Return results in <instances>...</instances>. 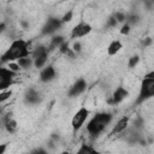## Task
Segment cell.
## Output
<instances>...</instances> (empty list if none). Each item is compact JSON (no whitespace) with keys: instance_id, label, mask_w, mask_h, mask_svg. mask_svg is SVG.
<instances>
[{"instance_id":"15","label":"cell","mask_w":154,"mask_h":154,"mask_svg":"<svg viewBox=\"0 0 154 154\" xmlns=\"http://www.w3.org/2000/svg\"><path fill=\"white\" fill-rule=\"evenodd\" d=\"M75 154H100L99 150H96L91 144L88 143H82L79 146V148L76 150Z\"/></svg>"},{"instance_id":"11","label":"cell","mask_w":154,"mask_h":154,"mask_svg":"<svg viewBox=\"0 0 154 154\" xmlns=\"http://www.w3.org/2000/svg\"><path fill=\"white\" fill-rule=\"evenodd\" d=\"M129 122H130V119H129V117H122L114 125H113V128H112V130H111V135H118V134H122V132H124L126 129H128V126H129Z\"/></svg>"},{"instance_id":"26","label":"cell","mask_w":154,"mask_h":154,"mask_svg":"<svg viewBox=\"0 0 154 154\" xmlns=\"http://www.w3.org/2000/svg\"><path fill=\"white\" fill-rule=\"evenodd\" d=\"M72 51H73L76 54L81 53V51H82V45H81V42H78V41L73 42V45H72Z\"/></svg>"},{"instance_id":"18","label":"cell","mask_w":154,"mask_h":154,"mask_svg":"<svg viewBox=\"0 0 154 154\" xmlns=\"http://www.w3.org/2000/svg\"><path fill=\"white\" fill-rule=\"evenodd\" d=\"M47 60H48V55H43V57L36 58V59H34V66L36 69H38V70H42V67L46 65Z\"/></svg>"},{"instance_id":"30","label":"cell","mask_w":154,"mask_h":154,"mask_svg":"<svg viewBox=\"0 0 154 154\" xmlns=\"http://www.w3.org/2000/svg\"><path fill=\"white\" fill-rule=\"evenodd\" d=\"M6 148H7V144H5V143L0 144V154H5V150H6Z\"/></svg>"},{"instance_id":"8","label":"cell","mask_w":154,"mask_h":154,"mask_svg":"<svg viewBox=\"0 0 154 154\" xmlns=\"http://www.w3.org/2000/svg\"><path fill=\"white\" fill-rule=\"evenodd\" d=\"M128 96H129V90H128L126 88H124L123 85H119V87L116 88V90L113 91L112 96L107 100V103H108V105H113V106L119 105V103H122Z\"/></svg>"},{"instance_id":"32","label":"cell","mask_w":154,"mask_h":154,"mask_svg":"<svg viewBox=\"0 0 154 154\" xmlns=\"http://www.w3.org/2000/svg\"><path fill=\"white\" fill-rule=\"evenodd\" d=\"M60 154H70V152H69V150H64V152H61Z\"/></svg>"},{"instance_id":"5","label":"cell","mask_w":154,"mask_h":154,"mask_svg":"<svg viewBox=\"0 0 154 154\" xmlns=\"http://www.w3.org/2000/svg\"><path fill=\"white\" fill-rule=\"evenodd\" d=\"M18 73L11 71L7 66L0 67V90H8L10 87L13 84V79Z\"/></svg>"},{"instance_id":"19","label":"cell","mask_w":154,"mask_h":154,"mask_svg":"<svg viewBox=\"0 0 154 154\" xmlns=\"http://www.w3.org/2000/svg\"><path fill=\"white\" fill-rule=\"evenodd\" d=\"M138 63H140V57H138L137 54H134V55H131V57L129 58V60H128V67H129V69H135V67L138 65Z\"/></svg>"},{"instance_id":"13","label":"cell","mask_w":154,"mask_h":154,"mask_svg":"<svg viewBox=\"0 0 154 154\" xmlns=\"http://www.w3.org/2000/svg\"><path fill=\"white\" fill-rule=\"evenodd\" d=\"M2 122H4V128L6 129V131H7L8 134H14V132L17 131V129H18V124H17V122L11 117L10 113L6 114V116L4 117Z\"/></svg>"},{"instance_id":"1","label":"cell","mask_w":154,"mask_h":154,"mask_svg":"<svg viewBox=\"0 0 154 154\" xmlns=\"http://www.w3.org/2000/svg\"><path fill=\"white\" fill-rule=\"evenodd\" d=\"M30 55H31L30 42L23 38H16L11 42L8 48L1 54V64L17 61L22 58H26Z\"/></svg>"},{"instance_id":"22","label":"cell","mask_w":154,"mask_h":154,"mask_svg":"<svg viewBox=\"0 0 154 154\" xmlns=\"http://www.w3.org/2000/svg\"><path fill=\"white\" fill-rule=\"evenodd\" d=\"M113 17L116 18V20H117L118 23H123V22L126 20V14L123 13V12H120V11H117V12L113 14Z\"/></svg>"},{"instance_id":"10","label":"cell","mask_w":154,"mask_h":154,"mask_svg":"<svg viewBox=\"0 0 154 154\" xmlns=\"http://www.w3.org/2000/svg\"><path fill=\"white\" fill-rule=\"evenodd\" d=\"M55 76H57V71H55L54 66H53V65H48V66L43 67V69L40 71L38 78H40L41 82L48 83V82L53 81V79L55 78Z\"/></svg>"},{"instance_id":"21","label":"cell","mask_w":154,"mask_h":154,"mask_svg":"<svg viewBox=\"0 0 154 154\" xmlns=\"http://www.w3.org/2000/svg\"><path fill=\"white\" fill-rule=\"evenodd\" d=\"M12 94H13V93H12V90H10V89L1 91V93H0V102L4 103L6 100H8V99L12 96Z\"/></svg>"},{"instance_id":"31","label":"cell","mask_w":154,"mask_h":154,"mask_svg":"<svg viewBox=\"0 0 154 154\" xmlns=\"http://www.w3.org/2000/svg\"><path fill=\"white\" fill-rule=\"evenodd\" d=\"M6 24H5V22H1V24H0V32H4L6 29Z\"/></svg>"},{"instance_id":"7","label":"cell","mask_w":154,"mask_h":154,"mask_svg":"<svg viewBox=\"0 0 154 154\" xmlns=\"http://www.w3.org/2000/svg\"><path fill=\"white\" fill-rule=\"evenodd\" d=\"M63 23H61V19L60 18H57V17H49L45 25L42 26V30H41V34L42 35H52L54 34L57 30H59L61 28Z\"/></svg>"},{"instance_id":"29","label":"cell","mask_w":154,"mask_h":154,"mask_svg":"<svg viewBox=\"0 0 154 154\" xmlns=\"http://www.w3.org/2000/svg\"><path fill=\"white\" fill-rule=\"evenodd\" d=\"M152 42H153V40H152L150 37H146V38L142 41V45H143L144 47H148V46L152 45Z\"/></svg>"},{"instance_id":"6","label":"cell","mask_w":154,"mask_h":154,"mask_svg":"<svg viewBox=\"0 0 154 154\" xmlns=\"http://www.w3.org/2000/svg\"><path fill=\"white\" fill-rule=\"evenodd\" d=\"M93 30L91 25L87 22H79L78 24H76L72 29H71V32H70V38L72 40H77V38H81V37H84L87 36L88 34H90Z\"/></svg>"},{"instance_id":"16","label":"cell","mask_w":154,"mask_h":154,"mask_svg":"<svg viewBox=\"0 0 154 154\" xmlns=\"http://www.w3.org/2000/svg\"><path fill=\"white\" fill-rule=\"evenodd\" d=\"M64 42H65V38H64L63 36H60V35L53 36V37L51 38V41H49V43H48L47 47H48L49 51H53V49H55V48H59Z\"/></svg>"},{"instance_id":"9","label":"cell","mask_w":154,"mask_h":154,"mask_svg":"<svg viewBox=\"0 0 154 154\" xmlns=\"http://www.w3.org/2000/svg\"><path fill=\"white\" fill-rule=\"evenodd\" d=\"M87 87H88V83L84 78H78L69 89L67 91V95L70 97H77L79 96L81 94H83L85 90H87Z\"/></svg>"},{"instance_id":"25","label":"cell","mask_w":154,"mask_h":154,"mask_svg":"<svg viewBox=\"0 0 154 154\" xmlns=\"http://www.w3.org/2000/svg\"><path fill=\"white\" fill-rule=\"evenodd\" d=\"M130 31H131V29H130V24L126 23V22H125V24L122 25V28H120V30H119V32H120L122 35H129Z\"/></svg>"},{"instance_id":"17","label":"cell","mask_w":154,"mask_h":154,"mask_svg":"<svg viewBox=\"0 0 154 154\" xmlns=\"http://www.w3.org/2000/svg\"><path fill=\"white\" fill-rule=\"evenodd\" d=\"M17 64L20 66V69H29V67H31V65H34V59L31 57L22 58L19 60H17Z\"/></svg>"},{"instance_id":"14","label":"cell","mask_w":154,"mask_h":154,"mask_svg":"<svg viewBox=\"0 0 154 154\" xmlns=\"http://www.w3.org/2000/svg\"><path fill=\"white\" fill-rule=\"evenodd\" d=\"M123 48V43L119 40H113L108 46H107V54L109 57L116 55L120 49Z\"/></svg>"},{"instance_id":"4","label":"cell","mask_w":154,"mask_h":154,"mask_svg":"<svg viewBox=\"0 0 154 154\" xmlns=\"http://www.w3.org/2000/svg\"><path fill=\"white\" fill-rule=\"evenodd\" d=\"M90 116V109L85 106H82L77 109V112L72 116V119H71V128L72 130L76 132L78 130H81L84 125V123L87 122V119L89 118Z\"/></svg>"},{"instance_id":"20","label":"cell","mask_w":154,"mask_h":154,"mask_svg":"<svg viewBox=\"0 0 154 154\" xmlns=\"http://www.w3.org/2000/svg\"><path fill=\"white\" fill-rule=\"evenodd\" d=\"M72 18H73V11H72V10H69V11H66V12L63 14V17H61L60 19H61V23L65 24V23L71 22Z\"/></svg>"},{"instance_id":"12","label":"cell","mask_w":154,"mask_h":154,"mask_svg":"<svg viewBox=\"0 0 154 154\" xmlns=\"http://www.w3.org/2000/svg\"><path fill=\"white\" fill-rule=\"evenodd\" d=\"M24 100H25V102H26V103L36 105V103H38V102H40L41 96H40L38 91H37L36 89L30 88V89H28V90H26V93H25V95H24Z\"/></svg>"},{"instance_id":"24","label":"cell","mask_w":154,"mask_h":154,"mask_svg":"<svg viewBox=\"0 0 154 154\" xmlns=\"http://www.w3.org/2000/svg\"><path fill=\"white\" fill-rule=\"evenodd\" d=\"M70 49H71V48H70V46H69V41H65V42L59 47V52H60L61 54H64V55H66Z\"/></svg>"},{"instance_id":"27","label":"cell","mask_w":154,"mask_h":154,"mask_svg":"<svg viewBox=\"0 0 154 154\" xmlns=\"http://www.w3.org/2000/svg\"><path fill=\"white\" fill-rule=\"evenodd\" d=\"M117 24H118V22L116 20V18H114L113 16L107 19V26H108V28H116Z\"/></svg>"},{"instance_id":"3","label":"cell","mask_w":154,"mask_h":154,"mask_svg":"<svg viewBox=\"0 0 154 154\" xmlns=\"http://www.w3.org/2000/svg\"><path fill=\"white\" fill-rule=\"evenodd\" d=\"M153 96H154V78H143L140 84V91L136 99V103H141Z\"/></svg>"},{"instance_id":"23","label":"cell","mask_w":154,"mask_h":154,"mask_svg":"<svg viewBox=\"0 0 154 154\" xmlns=\"http://www.w3.org/2000/svg\"><path fill=\"white\" fill-rule=\"evenodd\" d=\"M7 67H8L11 71L16 72V73H19V71L22 70L20 66L17 64V61H11V63H8V64H7Z\"/></svg>"},{"instance_id":"2","label":"cell","mask_w":154,"mask_h":154,"mask_svg":"<svg viewBox=\"0 0 154 154\" xmlns=\"http://www.w3.org/2000/svg\"><path fill=\"white\" fill-rule=\"evenodd\" d=\"M112 118H113L112 114L108 113V112H99V113H96L87 123V126H85L87 128V132L91 137H97L111 124Z\"/></svg>"},{"instance_id":"28","label":"cell","mask_w":154,"mask_h":154,"mask_svg":"<svg viewBox=\"0 0 154 154\" xmlns=\"http://www.w3.org/2000/svg\"><path fill=\"white\" fill-rule=\"evenodd\" d=\"M30 154H48V153H47V150L43 149V148H37V149L32 150Z\"/></svg>"}]
</instances>
